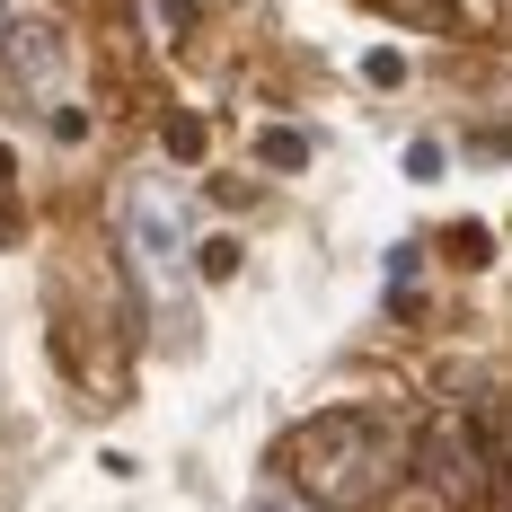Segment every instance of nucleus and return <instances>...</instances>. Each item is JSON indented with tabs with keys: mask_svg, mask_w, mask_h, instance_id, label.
<instances>
[{
	"mask_svg": "<svg viewBox=\"0 0 512 512\" xmlns=\"http://www.w3.org/2000/svg\"><path fill=\"white\" fill-rule=\"evenodd\" d=\"M256 159H265V168H301V159H309V142H301V133H283V124H274V133L256 142Z\"/></svg>",
	"mask_w": 512,
	"mask_h": 512,
	"instance_id": "423d86ee",
	"label": "nucleus"
},
{
	"mask_svg": "<svg viewBox=\"0 0 512 512\" xmlns=\"http://www.w3.org/2000/svg\"><path fill=\"white\" fill-rule=\"evenodd\" d=\"M0 53H9L18 98H62V89H71V45H62L53 18H18V27L0 36Z\"/></svg>",
	"mask_w": 512,
	"mask_h": 512,
	"instance_id": "20e7f679",
	"label": "nucleus"
},
{
	"mask_svg": "<svg viewBox=\"0 0 512 512\" xmlns=\"http://www.w3.org/2000/svg\"><path fill=\"white\" fill-rule=\"evenodd\" d=\"M362 80H371V89H398V80H407V62H398V53H371V62H362Z\"/></svg>",
	"mask_w": 512,
	"mask_h": 512,
	"instance_id": "6e6552de",
	"label": "nucleus"
},
{
	"mask_svg": "<svg viewBox=\"0 0 512 512\" xmlns=\"http://www.w3.org/2000/svg\"><path fill=\"white\" fill-rule=\"evenodd\" d=\"M0 18H9V0H0Z\"/></svg>",
	"mask_w": 512,
	"mask_h": 512,
	"instance_id": "ddd939ff",
	"label": "nucleus"
},
{
	"mask_svg": "<svg viewBox=\"0 0 512 512\" xmlns=\"http://www.w3.org/2000/svg\"><path fill=\"white\" fill-rule=\"evenodd\" d=\"M168 151H177V159L204 151V115H186V106H177V115H168Z\"/></svg>",
	"mask_w": 512,
	"mask_h": 512,
	"instance_id": "0eeeda50",
	"label": "nucleus"
},
{
	"mask_svg": "<svg viewBox=\"0 0 512 512\" xmlns=\"http://www.w3.org/2000/svg\"><path fill=\"white\" fill-rule=\"evenodd\" d=\"M0 239H18V212H9V186H0Z\"/></svg>",
	"mask_w": 512,
	"mask_h": 512,
	"instance_id": "9d476101",
	"label": "nucleus"
},
{
	"mask_svg": "<svg viewBox=\"0 0 512 512\" xmlns=\"http://www.w3.org/2000/svg\"><path fill=\"white\" fill-rule=\"evenodd\" d=\"M9 177H18V159H9V151H0V186H9Z\"/></svg>",
	"mask_w": 512,
	"mask_h": 512,
	"instance_id": "9b49d317",
	"label": "nucleus"
},
{
	"mask_svg": "<svg viewBox=\"0 0 512 512\" xmlns=\"http://www.w3.org/2000/svg\"><path fill=\"white\" fill-rule=\"evenodd\" d=\"M442 256H451V265H495V239H486L477 221H460V230L442 239Z\"/></svg>",
	"mask_w": 512,
	"mask_h": 512,
	"instance_id": "39448f33",
	"label": "nucleus"
},
{
	"mask_svg": "<svg viewBox=\"0 0 512 512\" xmlns=\"http://www.w3.org/2000/svg\"><path fill=\"white\" fill-rule=\"evenodd\" d=\"M415 512H433V504H415Z\"/></svg>",
	"mask_w": 512,
	"mask_h": 512,
	"instance_id": "4468645a",
	"label": "nucleus"
},
{
	"mask_svg": "<svg viewBox=\"0 0 512 512\" xmlns=\"http://www.w3.org/2000/svg\"><path fill=\"white\" fill-rule=\"evenodd\" d=\"M292 468L309 477V504L354 512L380 486V424L371 415H318V424L292 433Z\"/></svg>",
	"mask_w": 512,
	"mask_h": 512,
	"instance_id": "f257e3e1",
	"label": "nucleus"
},
{
	"mask_svg": "<svg viewBox=\"0 0 512 512\" xmlns=\"http://www.w3.org/2000/svg\"><path fill=\"white\" fill-rule=\"evenodd\" d=\"M124 230H133V256H142V274H168L177 256H186V230H195V212L177 204L168 186H133V204H124Z\"/></svg>",
	"mask_w": 512,
	"mask_h": 512,
	"instance_id": "7ed1b4c3",
	"label": "nucleus"
},
{
	"mask_svg": "<svg viewBox=\"0 0 512 512\" xmlns=\"http://www.w3.org/2000/svg\"><path fill=\"white\" fill-rule=\"evenodd\" d=\"M151 18L168 27V36H186V18H195V9H186V0H151Z\"/></svg>",
	"mask_w": 512,
	"mask_h": 512,
	"instance_id": "1a4fd4ad",
	"label": "nucleus"
},
{
	"mask_svg": "<svg viewBox=\"0 0 512 512\" xmlns=\"http://www.w3.org/2000/svg\"><path fill=\"white\" fill-rule=\"evenodd\" d=\"M256 512H301V504H256Z\"/></svg>",
	"mask_w": 512,
	"mask_h": 512,
	"instance_id": "f8f14e48",
	"label": "nucleus"
},
{
	"mask_svg": "<svg viewBox=\"0 0 512 512\" xmlns=\"http://www.w3.org/2000/svg\"><path fill=\"white\" fill-rule=\"evenodd\" d=\"M424 486L451 495V512L460 504H495V460L468 442L460 424H433V433H424Z\"/></svg>",
	"mask_w": 512,
	"mask_h": 512,
	"instance_id": "f03ea898",
	"label": "nucleus"
}]
</instances>
